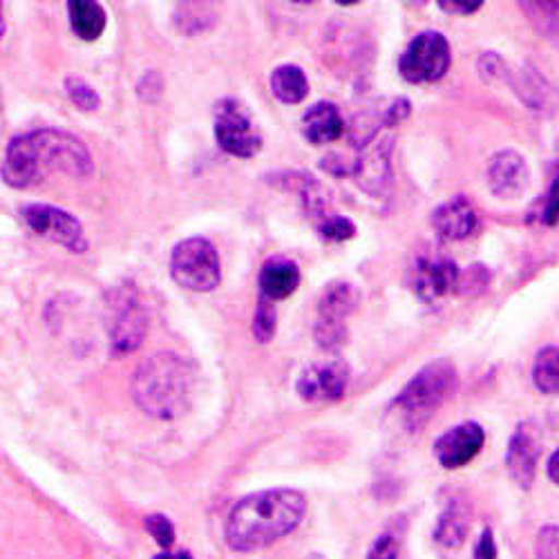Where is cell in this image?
I'll return each instance as SVG.
<instances>
[{
	"mask_svg": "<svg viewBox=\"0 0 559 559\" xmlns=\"http://www.w3.org/2000/svg\"><path fill=\"white\" fill-rule=\"evenodd\" d=\"M253 334L260 343H269L275 334V307L266 298H260V305L253 318Z\"/></svg>",
	"mask_w": 559,
	"mask_h": 559,
	"instance_id": "29",
	"label": "cell"
},
{
	"mask_svg": "<svg viewBox=\"0 0 559 559\" xmlns=\"http://www.w3.org/2000/svg\"><path fill=\"white\" fill-rule=\"evenodd\" d=\"M490 283V271L484 264H475L471 266V271H465L459 275V283H456V292L465 298H473L479 296L484 289H488Z\"/></svg>",
	"mask_w": 559,
	"mask_h": 559,
	"instance_id": "25",
	"label": "cell"
},
{
	"mask_svg": "<svg viewBox=\"0 0 559 559\" xmlns=\"http://www.w3.org/2000/svg\"><path fill=\"white\" fill-rule=\"evenodd\" d=\"M302 132L316 146L336 142V139H341L345 132V121L341 117V110L330 102H320L311 106L302 117Z\"/></svg>",
	"mask_w": 559,
	"mask_h": 559,
	"instance_id": "16",
	"label": "cell"
},
{
	"mask_svg": "<svg viewBox=\"0 0 559 559\" xmlns=\"http://www.w3.org/2000/svg\"><path fill=\"white\" fill-rule=\"evenodd\" d=\"M300 285V271L287 258H271L260 271V292L266 300L289 298Z\"/></svg>",
	"mask_w": 559,
	"mask_h": 559,
	"instance_id": "17",
	"label": "cell"
},
{
	"mask_svg": "<svg viewBox=\"0 0 559 559\" xmlns=\"http://www.w3.org/2000/svg\"><path fill=\"white\" fill-rule=\"evenodd\" d=\"M146 528H148V533L153 535V539H155L159 546H164V548H170V546H173L175 528H173V524H170L166 518H162V515L148 518V520H146Z\"/></svg>",
	"mask_w": 559,
	"mask_h": 559,
	"instance_id": "31",
	"label": "cell"
},
{
	"mask_svg": "<svg viewBox=\"0 0 559 559\" xmlns=\"http://www.w3.org/2000/svg\"><path fill=\"white\" fill-rule=\"evenodd\" d=\"M495 557H497V546L492 539V531H484L475 550V559H495Z\"/></svg>",
	"mask_w": 559,
	"mask_h": 559,
	"instance_id": "33",
	"label": "cell"
},
{
	"mask_svg": "<svg viewBox=\"0 0 559 559\" xmlns=\"http://www.w3.org/2000/svg\"><path fill=\"white\" fill-rule=\"evenodd\" d=\"M535 557L537 559H559V528L546 526L539 531L535 542Z\"/></svg>",
	"mask_w": 559,
	"mask_h": 559,
	"instance_id": "30",
	"label": "cell"
},
{
	"mask_svg": "<svg viewBox=\"0 0 559 559\" xmlns=\"http://www.w3.org/2000/svg\"><path fill=\"white\" fill-rule=\"evenodd\" d=\"M215 136L224 153L249 159L260 153L262 134L251 112L236 99H224L215 108Z\"/></svg>",
	"mask_w": 559,
	"mask_h": 559,
	"instance_id": "6",
	"label": "cell"
},
{
	"mask_svg": "<svg viewBox=\"0 0 559 559\" xmlns=\"http://www.w3.org/2000/svg\"><path fill=\"white\" fill-rule=\"evenodd\" d=\"M552 183H555V189H557V193H559V177H557Z\"/></svg>",
	"mask_w": 559,
	"mask_h": 559,
	"instance_id": "38",
	"label": "cell"
},
{
	"mask_svg": "<svg viewBox=\"0 0 559 559\" xmlns=\"http://www.w3.org/2000/svg\"><path fill=\"white\" fill-rule=\"evenodd\" d=\"M539 454H542V437L537 426L533 424L518 426L506 452V468L510 477L515 479L522 488L533 486Z\"/></svg>",
	"mask_w": 559,
	"mask_h": 559,
	"instance_id": "12",
	"label": "cell"
},
{
	"mask_svg": "<svg viewBox=\"0 0 559 559\" xmlns=\"http://www.w3.org/2000/svg\"><path fill=\"white\" fill-rule=\"evenodd\" d=\"M70 25L81 40H97L106 29V10L95 0H72L68 3Z\"/></svg>",
	"mask_w": 559,
	"mask_h": 559,
	"instance_id": "19",
	"label": "cell"
},
{
	"mask_svg": "<svg viewBox=\"0 0 559 559\" xmlns=\"http://www.w3.org/2000/svg\"><path fill=\"white\" fill-rule=\"evenodd\" d=\"M307 499L298 490H264L230 510L226 542L233 550H258L289 535L305 518Z\"/></svg>",
	"mask_w": 559,
	"mask_h": 559,
	"instance_id": "2",
	"label": "cell"
},
{
	"mask_svg": "<svg viewBox=\"0 0 559 559\" xmlns=\"http://www.w3.org/2000/svg\"><path fill=\"white\" fill-rule=\"evenodd\" d=\"M548 475H550V479L559 486V450L550 456V461H548Z\"/></svg>",
	"mask_w": 559,
	"mask_h": 559,
	"instance_id": "35",
	"label": "cell"
},
{
	"mask_svg": "<svg viewBox=\"0 0 559 559\" xmlns=\"http://www.w3.org/2000/svg\"><path fill=\"white\" fill-rule=\"evenodd\" d=\"M459 266L443 253H418L409 266V287L424 302H435L450 292H456Z\"/></svg>",
	"mask_w": 559,
	"mask_h": 559,
	"instance_id": "9",
	"label": "cell"
},
{
	"mask_svg": "<svg viewBox=\"0 0 559 559\" xmlns=\"http://www.w3.org/2000/svg\"><path fill=\"white\" fill-rule=\"evenodd\" d=\"M193 374L181 356L162 352L136 367L132 396L136 405L155 418L179 416L191 399Z\"/></svg>",
	"mask_w": 559,
	"mask_h": 559,
	"instance_id": "3",
	"label": "cell"
},
{
	"mask_svg": "<svg viewBox=\"0 0 559 559\" xmlns=\"http://www.w3.org/2000/svg\"><path fill=\"white\" fill-rule=\"evenodd\" d=\"M318 230H320L322 238H328V240H332V242H345V240H349V238L356 236L354 222L347 219V217H341V215H336V213H332L328 219H322V222L318 224Z\"/></svg>",
	"mask_w": 559,
	"mask_h": 559,
	"instance_id": "26",
	"label": "cell"
},
{
	"mask_svg": "<svg viewBox=\"0 0 559 559\" xmlns=\"http://www.w3.org/2000/svg\"><path fill=\"white\" fill-rule=\"evenodd\" d=\"M535 388L544 394H559V347H544L533 365Z\"/></svg>",
	"mask_w": 559,
	"mask_h": 559,
	"instance_id": "22",
	"label": "cell"
},
{
	"mask_svg": "<svg viewBox=\"0 0 559 559\" xmlns=\"http://www.w3.org/2000/svg\"><path fill=\"white\" fill-rule=\"evenodd\" d=\"M349 383V369L341 360L316 362L302 371L298 394L311 403H328L343 399Z\"/></svg>",
	"mask_w": 559,
	"mask_h": 559,
	"instance_id": "11",
	"label": "cell"
},
{
	"mask_svg": "<svg viewBox=\"0 0 559 559\" xmlns=\"http://www.w3.org/2000/svg\"><path fill=\"white\" fill-rule=\"evenodd\" d=\"M271 92L277 102L296 106L309 95V81L298 66H280L271 74Z\"/></svg>",
	"mask_w": 559,
	"mask_h": 559,
	"instance_id": "20",
	"label": "cell"
},
{
	"mask_svg": "<svg viewBox=\"0 0 559 559\" xmlns=\"http://www.w3.org/2000/svg\"><path fill=\"white\" fill-rule=\"evenodd\" d=\"M459 390V371L448 358H439L426 365L418 374L403 388L394 405L399 407L405 426L416 432L421 430L432 414L450 401Z\"/></svg>",
	"mask_w": 559,
	"mask_h": 559,
	"instance_id": "4",
	"label": "cell"
},
{
	"mask_svg": "<svg viewBox=\"0 0 559 559\" xmlns=\"http://www.w3.org/2000/svg\"><path fill=\"white\" fill-rule=\"evenodd\" d=\"M148 334V313L134 287H119L112 298L110 343L115 356H126L144 343Z\"/></svg>",
	"mask_w": 559,
	"mask_h": 559,
	"instance_id": "8",
	"label": "cell"
},
{
	"mask_svg": "<svg viewBox=\"0 0 559 559\" xmlns=\"http://www.w3.org/2000/svg\"><path fill=\"white\" fill-rule=\"evenodd\" d=\"M452 55L450 45L439 32L418 34L401 57V76L409 83H435L445 76Z\"/></svg>",
	"mask_w": 559,
	"mask_h": 559,
	"instance_id": "7",
	"label": "cell"
},
{
	"mask_svg": "<svg viewBox=\"0 0 559 559\" xmlns=\"http://www.w3.org/2000/svg\"><path fill=\"white\" fill-rule=\"evenodd\" d=\"M66 92L70 102L83 110V112H95L99 106H102V99L95 90H92V85H87L83 79L79 76H70L66 79Z\"/></svg>",
	"mask_w": 559,
	"mask_h": 559,
	"instance_id": "24",
	"label": "cell"
},
{
	"mask_svg": "<svg viewBox=\"0 0 559 559\" xmlns=\"http://www.w3.org/2000/svg\"><path fill=\"white\" fill-rule=\"evenodd\" d=\"M175 283L191 292H213L222 280V264L215 247L204 238H189L175 247L170 255Z\"/></svg>",
	"mask_w": 559,
	"mask_h": 559,
	"instance_id": "5",
	"label": "cell"
},
{
	"mask_svg": "<svg viewBox=\"0 0 559 559\" xmlns=\"http://www.w3.org/2000/svg\"><path fill=\"white\" fill-rule=\"evenodd\" d=\"M360 294L352 283H332L322 292L318 302V320L345 324V320L356 311Z\"/></svg>",
	"mask_w": 559,
	"mask_h": 559,
	"instance_id": "18",
	"label": "cell"
},
{
	"mask_svg": "<svg viewBox=\"0 0 559 559\" xmlns=\"http://www.w3.org/2000/svg\"><path fill=\"white\" fill-rule=\"evenodd\" d=\"M522 10L531 14V21L544 36L559 40V3H524Z\"/></svg>",
	"mask_w": 559,
	"mask_h": 559,
	"instance_id": "23",
	"label": "cell"
},
{
	"mask_svg": "<svg viewBox=\"0 0 559 559\" xmlns=\"http://www.w3.org/2000/svg\"><path fill=\"white\" fill-rule=\"evenodd\" d=\"M155 559H193V557L186 550H179V552H162Z\"/></svg>",
	"mask_w": 559,
	"mask_h": 559,
	"instance_id": "36",
	"label": "cell"
},
{
	"mask_svg": "<svg viewBox=\"0 0 559 559\" xmlns=\"http://www.w3.org/2000/svg\"><path fill=\"white\" fill-rule=\"evenodd\" d=\"M213 19V12H211V5H204V3H189V5H181L179 12H177V23L179 27L186 32V34H198L202 29H206L200 19Z\"/></svg>",
	"mask_w": 559,
	"mask_h": 559,
	"instance_id": "27",
	"label": "cell"
},
{
	"mask_svg": "<svg viewBox=\"0 0 559 559\" xmlns=\"http://www.w3.org/2000/svg\"><path fill=\"white\" fill-rule=\"evenodd\" d=\"M432 224L441 238L465 240L477 228V211L468 198L456 195L435 211Z\"/></svg>",
	"mask_w": 559,
	"mask_h": 559,
	"instance_id": "15",
	"label": "cell"
},
{
	"mask_svg": "<svg viewBox=\"0 0 559 559\" xmlns=\"http://www.w3.org/2000/svg\"><path fill=\"white\" fill-rule=\"evenodd\" d=\"M367 559H399V544L392 535H383L377 539L374 548L369 550Z\"/></svg>",
	"mask_w": 559,
	"mask_h": 559,
	"instance_id": "32",
	"label": "cell"
},
{
	"mask_svg": "<svg viewBox=\"0 0 559 559\" xmlns=\"http://www.w3.org/2000/svg\"><path fill=\"white\" fill-rule=\"evenodd\" d=\"M484 439L486 435L477 424H461L437 439L435 456L448 471L461 468L479 454Z\"/></svg>",
	"mask_w": 559,
	"mask_h": 559,
	"instance_id": "13",
	"label": "cell"
},
{
	"mask_svg": "<svg viewBox=\"0 0 559 559\" xmlns=\"http://www.w3.org/2000/svg\"><path fill=\"white\" fill-rule=\"evenodd\" d=\"M5 32V21H3V5H0V36Z\"/></svg>",
	"mask_w": 559,
	"mask_h": 559,
	"instance_id": "37",
	"label": "cell"
},
{
	"mask_svg": "<svg viewBox=\"0 0 559 559\" xmlns=\"http://www.w3.org/2000/svg\"><path fill=\"white\" fill-rule=\"evenodd\" d=\"M468 528H471L468 510H465L461 503H450L439 520L435 537L439 544L454 548L463 544L465 535H468Z\"/></svg>",
	"mask_w": 559,
	"mask_h": 559,
	"instance_id": "21",
	"label": "cell"
},
{
	"mask_svg": "<svg viewBox=\"0 0 559 559\" xmlns=\"http://www.w3.org/2000/svg\"><path fill=\"white\" fill-rule=\"evenodd\" d=\"M531 183V168L515 151H501L488 164V186L499 198H520Z\"/></svg>",
	"mask_w": 559,
	"mask_h": 559,
	"instance_id": "14",
	"label": "cell"
},
{
	"mask_svg": "<svg viewBox=\"0 0 559 559\" xmlns=\"http://www.w3.org/2000/svg\"><path fill=\"white\" fill-rule=\"evenodd\" d=\"M439 8L448 14H461V16H471L481 10V3H459V0H452V3H439Z\"/></svg>",
	"mask_w": 559,
	"mask_h": 559,
	"instance_id": "34",
	"label": "cell"
},
{
	"mask_svg": "<svg viewBox=\"0 0 559 559\" xmlns=\"http://www.w3.org/2000/svg\"><path fill=\"white\" fill-rule=\"evenodd\" d=\"M316 341L322 349L328 352H336L347 343V330L345 324H336V322H322L318 320L316 324Z\"/></svg>",
	"mask_w": 559,
	"mask_h": 559,
	"instance_id": "28",
	"label": "cell"
},
{
	"mask_svg": "<svg viewBox=\"0 0 559 559\" xmlns=\"http://www.w3.org/2000/svg\"><path fill=\"white\" fill-rule=\"evenodd\" d=\"M25 224L36 233V236L57 242L70 251H85L87 242L83 236V228L74 215L63 209L48 206V204H29L21 211Z\"/></svg>",
	"mask_w": 559,
	"mask_h": 559,
	"instance_id": "10",
	"label": "cell"
},
{
	"mask_svg": "<svg viewBox=\"0 0 559 559\" xmlns=\"http://www.w3.org/2000/svg\"><path fill=\"white\" fill-rule=\"evenodd\" d=\"M92 168V155L81 139L61 130H36L12 139L3 162V179L12 189H29L48 173L87 177Z\"/></svg>",
	"mask_w": 559,
	"mask_h": 559,
	"instance_id": "1",
	"label": "cell"
}]
</instances>
